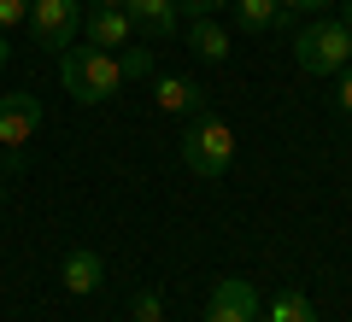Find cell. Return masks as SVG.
I'll return each mask as SVG.
<instances>
[{
  "instance_id": "6da1fadb",
  "label": "cell",
  "mask_w": 352,
  "mask_h": 322,
  "mask_svg": "<svg viewBox=\"0 0 352 322\" xmlns=\"http://www.w3.org/2000/svg\"><path fill=\"white\" fill-rule=\"evenodd\" d=\"M59 76H65V94L76 106H100L124 88V71H118V53L106 47H65L59 53Z\"/></svg>"
},
{
  "instance_id": "7a4b0ae2",
  "label": "cell",
  "mask_w": 352,
  "mask_h": 322,
  "mask_svg": "<svg viewBox=\"0 0 352 322\" xmlns=\"http://www.w3.org/2000/svg\"><path fill=\"white\" fill-rule=\"evenodd\" d=\"M294 65L305 76H340L352 65V30L340 18H317L294 36Z\"/></svg>"
},
{
  "instance_id": "3957f363",
  "label": "cell",
  "mask_w": 352,
  "mask_h": 322,
  "mask_svg": "<svg viewBox=\"0 0 352 322\" xmlns=\"http://www.w3.org/2000/svg\"><path fill=\"white\" fill-rule=\"evenodd\" d=\"M182 164H188L194 176H206V182L229 176V164H235V129H229L223 117L200 112L188 124V135H182Z\"/></svg>"
},
{
  "instance_id": "277c9868",
  "label": "cell",
  "mask_w": 352,
  "mask_h": 322,
  "mask_svg": "<svg viewBox=\"0 0 352 322\" xmlns=\"http://www.w3.org/2000/svg\"><path fill=\"white\" fill-rule=\"evenodd\" d=\"M82 30V0H30V36L36 47L47 53H65Z\"/></svg>"
},
{
  "instance_id": "5b68a950",
  "label": "cell",
  "mask_w": 352,
  "mask_h": 322,
  "mask_svg": "<svg viewBox=\"0 0 352 322\" xmlns=\"http://www.w3.org/2000/svg\"><path fill=\"white\" fill-rule=\"evenodd\" d=\"M36 129H41V100L36 94H0V147L18 159L24 141H36Z\"/></svg>"
},
{
  "instance_id": "8992f818",
  "label": "cell",
  "mask_w": 352,
  "mask_h": 322,
  "mask_svg": "<svg viewBox=\"0 0 352 322\" xmlns=\"http://www.w3.org/2000/svg\"><path fill=\"white\" fill-rule=\"evenodd\" d=\"M206 322H258V287L241 275H223L206 299Z\"/></svg>"
},
{
  "instance_id": "52a82bcc",
  "label": "cell",
  "mask_w": 352,
  "mask_h": 322,
  "mask_svg": "<svg viewBox=\"0 0 352 322\" xmlns=\"http://www.w3.org/2000/svg\"><path fill=\"white\" fill-rule=\"evenodd\" d=\"M82 30H88V47H106V53L129 47V36H135V24H129L124 6H94V12L82 18Z\"/></svg>"
},
{
  "instance_id": "ba28073f",
  "label": "cell",
  "mask_w": 352,
  "mask_h": 322,
  "mask_svg": "<svg viewBox=\"0 0 352 322\" xmlns=\"http://www.w3.org/2000/svg\"><path fill=\"white\" fill-rule=\"evenodd\" d=\"M124 12H129V24L141 30V36H153V41H170L176 36V0H124Z\"/></svg>"
},
{
  "instance_id": "9c48e42d",
  "label": "cell",
  "mask_w": 352,
  "mask_h": 322,
  "mask_svg": "<svg viewBox=\"0 0 352 322\" xmlns=\"http://www.w3.org/2000/svg\"><path fill=\"white\" fill-rule=\"evenodd\" d=\"M229 12H235V30H247V36H264V30L288 24V6L282 0H229Z\"/></svg>"
},
{
  "instance_id": "30bf717a",
  "label": "cell",
  "mask_w": 352,
  "mask_h": 322,
  "mask_svg": "<svg viewBox=\"0 0 352 322\" xmlns=\"http://www.w3.org/2000/svg\"><path fill=\"white\" fill-rule=\"evenodd\" d=\"M59 281L71 287V293H94V287L106 281V258H100V252H88V246H76L71 258H65V270H59Z\"/></svg>"
},
{
  "instance_id": "8fae6325",
  "label": "cell",
  "mask_w": 352,
  "mask_h": 322,
  "mask_svg": "<svg viewBox=\"0 0 352 322\" xmlns=\"http://www.w3.org/2000/svg\"><path fill=\"white\" fill-rule=\"evenodd\" d=\"M153 94H159L164 112H188V117H200V112H206L200 88H194L188 76H159V82H153Z\"/></svg>"
},
{
  "instance_id": "7c38bea8",
  "label": "cell",
  "mask_w": 352,
  "mask_h": 322,
  "mask_svg": "<svg viewBox=\"0 0 352 322\" xmlns=\"http://www.w3.org/2000/svg\"><path fill=\"white\" fill-rule=\"evenodd\" d=\"M188 47L200 53L206 65H223L229 59V30L217 24V18H194V24H188Z\"/></svg>"
},
{
  "instance_id": "4fadbf2b",
  "label": "cell",
  "mask_w": 352,
  "mask_h": 322,
  "mask_svg": "<svg viewBox=\"0 0 352 322\" xmlns=\"http://www.w3.org/2000/svg\"><path fill=\"white\" fill-rule=\"evenodd\" d=\"M264 322H317V310H311V299H305V293H294V287H288V293L270 299Z\"/></svg>"
},
{
  "instance_id": "5bb4252c",
  "label": "cell",
  "mask_w": 352,
  "mask_h": 322,
  "mask_svg": "<svg viewBox=\"0 0 352 322\" xmlns=\"http://www.w3.org/2000/svg\"><path fill=\"white\" fill-rule=\"evenodd\" d=\"M118 71H124V82H147L153 76V53L147 47H124L118 53Z\"/></svg>"
},
{
  "instance_id": "9a60e30c",
  "label": "cell",
  "mask_w": 352,
  "mask_h": 322,
  "mask_svg": "<svg viewBox=\"0 0 352 322\" xmlns=\"http://www.w3.org/2000/svg\"><path fill=\"white\" fill-rule=\"evenodd\" d=\"M135 322H164V299H159V287L135 293Z\"/></svg>"
},
{
  "instance_id": "2e32d148",
  "label": "cell",
  "mask_w": 352,
  "mask_h": 322,
  "mask_svg": "<svg viewBox=\"0 0 352 322\" xmlns=\"http://www.w3.org/2000/svg\"><path fill=\"white\" fill-rule=\"evenodd\" d=\"M229 0H176V12H188V18H217Z\"/></svg>"
},
{
  "instance_id": "e0dca14e",
  "label": "cell",
  "mask_w": 352,
  "mask_h": 322,
  "mask_svg": "<svg viewBox=\"0 0 352 322\" xmlns=\"http://www.w3.org/2000/svg\"><path fill=\"white\" fill-rule=\"evenodd\" d=\"M30 18V0H0V30H18Z\"/></svg>"
},
{
  "instance_id": "ac0fdd59",
  "label": "cell",
  "mask_w": 352,
  "mask_h": 322,
  "mask_svg": "<svg viewBox=\"0 0 352 322\" xmlns=\"http://www.w3.org/2000/svg\"><path fill=\"white\" fill-rule=\"evenodd\" d=\"M335 112H346V117H352V65L340 71V94H335Z\"/></svg>"
},
{
  "instance_id": "d6986e66",
  "label": "cell",
  "mask_w": 352,
  "mask_h": 322,
  "mask_svg": "<svg viewBox=\"0 0 352 322\" xmlns=\"http://www.w3.org/2000/svg\"><path fill=\"white\" fill-rule=\"evenodd\" d=\"M282 6H288V12H323L329 0H282Z\"/></svg>"
},
{
  "instance_id": "ffe728a7",
  "label": "cell",
  "mask_w": 352,
  "mask_h": 322,
  "mask_svg": "<svg viewBox=\"0 0 352 322\" xmlns=\"http://www.w3.org/2000/svg\"><path fill=\"white\" fill-rule=\"evenodd\" d=\"M6 53H12V41H6V30H0V65H6Z\"/></svg>"
},
{
  "instance_id": "44dd1931",
  "label": "cell",
  "mask_w": 352,
  "mask_h": 322,
  "mask_svg": "<svg viewBox=\"0 0 352 322\" xmlns=\"http://www.w3.org/2000/svg\"><path fill=\"white\" fill-rule=\"evenodd\" d=\"M82 6H124V0H82Z\"/></svg>"
},
{
  "instance_id": "7402d4cb",
  "label": "cell",
  "mask_w": 352,
  "mask_h": 322,
  "mask_svg": "<svg viewBox=\"0 0 352 322\" xmlns=\"http://www.w3.org/2000/svg\"><path fill=\"white\" fill-rule=\"evenodd\" d=\"M340 24H346V30H352V0H346V18H340Z\"/></svg>"
},
{
  "instance_id": "603a6c76",
  "label": "cell",
  "mask_w": 352,
  "mask_h": 322,
  "mask_svg": "<svg viewBox=\"0 0 352 322\" xmlns=\"http://www.w3.org/2000/svg\"><path fill=\"white\" fill-rule=\"evenodd\" d=\"M0 211H6V182H0Z\"/></svg>"
}]
</instances>
